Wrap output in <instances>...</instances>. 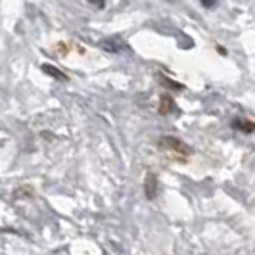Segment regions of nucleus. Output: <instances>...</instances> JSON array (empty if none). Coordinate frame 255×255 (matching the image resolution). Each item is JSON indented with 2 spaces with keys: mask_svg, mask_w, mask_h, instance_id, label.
Wrapping results in <instances>:
<instances>
[{
  "mask_svg": "<svg viewBox=\"0 0 255 255\" xmlns=\"http://www.w3.org/2000/svg\"><path fill=\"white\" fill-rule=\"evenodd\" d=\"M202 4H204L205 8H213L217 4V0H202Z\"/></svg>",
  "mask_w": 255,
  "mask_h": 255,
  "instance_id": "obj_6",
  "label": "nucleus"
},
{
  "mask_svg": "<svg viewBox=\"0 0 255 255\" xmlns=\"http://www.w3.org/2000/svg\"><path fill=\"white\" fill-rule=\"evenodd\" d=\"M175 110V102H173V98L171 96H167V94H163L161 96V106H159V114H171Z\"/></svg>",
  "mask_w": 255,
  "mask_h": 255,
  "instance_id": "obj_3",
  "label": "nucleus"
},
{
  "mask_svg": "<svg viewBox=\"0 0 255 255\" xmlns=\"http://www.w3.org/2000/svg\"><path fill=\"white\" fill-rule=\"evenodd\" d=\"M159 144L163 146V148H167V150H173V152L177 153H184V155H188V153L192 152L190 146H186L182 140H179V138H175V136H163L161 140H159Z\"/></svg>",
  "mask_w": 255,
  "mask_h": 255,
  "instance_id": "obj_1",
  "label": "nucleus"
},
{
  "mask_svg": "<svg viewBox=\"0 0 255 255\" xmlns=\"http://www.w3.org/2000/svg\"><path fill=\"white\" fill-rule=\"evenodd\" d=\"M42 71H44V73H48V75H52L54 79H62V81H65V79H67V77H65L60 69H56L54 65H48V64L42 65Z\"/></svg>",
  "mask_w": 255,
  "mask_h": 255,
  "instance_id": "obj_4",
  "label": "nucleus"
},
{
  "mask_svg": "<svg viewBox=\"0 0 255 255\" xmlns=\"http://www.w3.org/2000/svg\"><path fill=\"white\" fill-rule=\"evenodd\" d=\"M232 127L240 128V130H244V132H252V130H255V125L254 123H250V121H234Z\"/></svg>",
  "mask_w": 255,
  "mask_h": 255,
  "instance_id": "obj_5",
  "label": "nucleus"
},
{
  "mask_svg": "<svg viewBox=\"0 0 255 255\" xmlns=\"http://www.w3.org/2000/svg\"><path fill=\"white\" fill-rule=\"evenodd\" d=\"M157 188H159V182H157V177L150 173L148 177H146V184H144V190H146V196L152 200L157 196Z\"/></svg>",
  "mask_w": 255,
  "mask_h": 255,
  "instance_id": "obj_2",
  "label": "nucleus"
}]
</instances>
